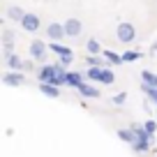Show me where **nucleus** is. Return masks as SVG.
<instances>
[{
	"label": "nucleus",
	"mask_w": 157,
	"mask_h": 157,
	"mask_svg": "<svg viewBox=\"0 0 157 157\" xmlns=\"http://www.w3.org/2000/svg\"><path fill=\"white\" fill-rule=\"evenodd\" d=\"M116 39H118V42H123V44H132L134 39H136V28H134L129 21L118 23V28H116Z\"/></svg>",
	"instance_id": "1"
},
{
	"label": "nucleus",
	"mask_w": 157,
	"mask_h": 157,
	"mask_svg": "<svg viewBox=\"0 0 157 157\" xmlns=\"http://www.w3.org/2000/svg\"><path fill=\"white\" fill-rule=\"evenodd\" d=\"M46 56H49V46H46L42 39H33V42H30V58L37 60V63H44Z\"/></svg>",
	"instance_id": "2"
},
{
	"label": "nucleus",
	"mask_w": 157,
	"mask_h": 157,
	"mask_svg": "<svg viewBox=\"0 0 157 157\" xmlns=\"http://www.w3.org/2000/svg\"><path fill=\"white\" fill-rule=\"evenodd\" d=\"M37 78H39V83H53L56 86V78H58V72H56L53 65H42L37 72Z\"/></svg>",
	"instance_id": "3"
},
{
	"label": "nucleus",
	"mask_w": 157,
	"mask_h": 157,
	"mask_svg": "<svg viewBox=\"0 0 157 157\" xmlns=\"http://www.w3.org/2000/svg\"><path fill=\"white\" fill-rule=\"evenodd\" d=\"M46 37L51 39V42H60V39L67 37V33H65V23H49L46 25Z\"/></svg>",
	"instance_id": "4"
},
{
	"label": "nucleus",
	"mask_w": 157,
	"mask_h": 157,
	"mask_svg": "<svg viewBox=\"0 0 157 157\" xmlns=\"http://www.w3.org/2000/svg\"><path fill=\"white\" fill-rule=\"evenodd\" d=\"M2 83L5 86H12V88H19V86L25 83V76L21 72H14V69H10V72L2 74Z\"/></svg>",
	"instance_id": "5"
},
{
	"label": "nucleus",
	"mask_w": 157,
	"mask_h": 157,
	"mask_svg": "<svg viewBox=\"0 0 157 157\" xmlns=\"http://www.w3.org/2000/svg\"><path fill=\"white\" fill-rule=\"evenodd\" d=\"M39 25H42L39 16H37V14H30V12L23 16V21H21V28H23L25 33H37V30H39Z\"/></svg>",
	"instance_id": "6"
},
{
	"label": "nucleus",
	"mask_w": 157,
	"mask_h": 157,
	"mask_svg": "<svg viewBox=\"0 0 157 157\" xmlns=\"http://www.w3.org/2000/svg\"><path fill=\"white\" fill-rule=\"evenodd\" d=\"M81 30H83V25H81L78 19H67L65 21V33H67V37H78Z\"/></svg>",
	"instance_id": "7"
},
{
	"label": "nucleus",
	"mask_w": 157,
	"mask_h": 157,
	"mask_svg": "<svg viewBox=\"0 0 157 157\" xmlns=\"http://www.w3.org/2000/svg\"><path fill=\"white\" fill-rule=\"evenodd\" d=\"M76 90L81 93V97H86V99H97L99 95H102V93H99V90L95 88L93 83H81V86H78Z\"/></svg>",
	"instance_id": "8"
},
{
	"label": "nucleus",
	"mask_w": 157,
	"mask_h": 157,
	"mask_svg": "<svg viewBox=\"0 0 157 157\" xmlns=\"http://www.w3.org/2000/svg\"><path fill=\"white\" fill-rule=\"evenodd\" d=\"M5 63H7V69H14V72H23V60L19 58V53H7L5 56Z\"/></svg>",
	"instance_id": "9"
},
{
	"label": "nucleus",
	"mask_w": 157,
	"mask_h": 157,
	"mask_svg": "<svg viewBox=\"0 0 157 157\" xmlns=\"http://www.w3.org/2000/svg\"><path fill=\"white\" fill-rule=\"evenodd\" d=\"M102 56H104V60H106L109 67L123 65V53H116V51H111V49H104V51H102Z\"/></svg>",
	"instance_id": "10"
},
{
	"label": "nucleus",
	"mask_w": 157,
	"mask_h": 157,
	"mask_svg": "<svg viewBox=\"0 0 157 157\" xmlns=\"http://www.w3.org/2000/svg\"><path fill=\"white\" fill-rule=\"evenodd\" d=\"M25 14H28V12H25L23 7H19V5H10V7H7V19H10V21H16V23H21Z\"/></svg>",
	"instance_id": "11"
},
{
	"label": "nucleus",
	"mask_w": 157,
	"mask_h": 157,
	"mask_svg": "<svg viewBox=\"0 0 157 157\" xmlns=\"http://www.w3.org/2000/svg\"><path fill=\"white\" fill-rule=\"evenodd\" d=\"M81 83H86V74H81V72H67V86H69V88L76 90Z\"/></svg>",
	"instance_id": "12"
},
{
	"label": "nucleus",
	"mask_w": 157,
	"mask_h": 157,
	"mask_svg": "<svg viewBox=\"0 0 157 157\" xmlns=\"http://www.w3.org/2000/svg\"><path fill=\"white\" fill-rule=\"evenodd\" d=\"M2 49L7 53H14V33L12 30H2Z\"/></svg>",
	"instance_id": "13"
},
{
	"label": "nucleus",
	"mask_w": 157,
	"mask_h": 157,
	"mask_svg": "<svg viewBox=\"0 0 157 157\" xmlns=\"http://www.w3.org/2000/svg\"><path fill=\"white\" fill-rule=\"evenodd\" d=\"M39 90H42L46 97H53V99L60 97V88H58V86H53V83H39Z\"/></svg>",
	"instance_id": "14"
},
{
	"label": "nucleus",
	"mask_w": 157,
	"mask_h": 157,
	"mask_svg": "<svg viewBox=\"0 0 157 157\" xmlns=\"http://www.w3.org/2000/svg\"><path fill=\"white\" fill-rule=\"evenodd\" d=\"M49 51L51 53H56L60 58V56H69L72 53V49H69V46H65V44H60V42H51L49 44Z\"/></svg>",
	"instance_id": "15"
},
{
	"label": "nucleus",
	"mask_w": 157,
	"mask_h": 157,
	"mask_svg": "<svg viewBox=\"0 0 157 157\" xmlns=\"http://www.w3.org/2000/svg\"><path fill=\"white\" fill-rule=\"evenodd\" d=\"M116 81V74H113L111 67H102V76H99V83L102 86H111Z\"/></svg>",
	"instance_id": "16"
},
{
	"label": "nucleus",
	"mask_w": 157,
	"mask_h": 157,
	"mask_svg": "<svg viewBox=\"0 0 157 157\" xmlns=\"http://www.w3.org/2000/svg\"><path fill=\"white\" fill-rule=\"evenodd\" d=\"M86 63H88V67H106L104 56H93V53H88V56H86Z\"/></svg>",
	"instance_id": "17"
},
{
	"label": "nucleus",
	"mask_w": 157,
	"mask_h": 157,
	"mask_svg": "<svg viewBox=\"0 0 157 157\" xmlns=\"http://www.w3.org/2000/svg\"><path fill=\"white\" fill-rule=\"evenodd\" d=\"M118 139H120V141H125L127 146H134V141H136V136H134L132 129H118Z\"/></svg>",
	"instance_id": "18"
},
{
	"label": "nucleus",
	"mask_w": 157,
	"mask_h": 157,
	"mask_svg": "<svg viewBox=\"0 0 157 157\" xmlns=\"http://www.w3.org/2000/svg\"><path fill=\"white\" fill-rule=\"evenodd\" d=\"M141 81L148 83V86H152V88H157V74L150 72V69H143L141 72Z\"/></svg>",
	"instance_id": "19"
},
{
	"label": "nucleus",
	"mask_w": 157,
	"mask_h": 157,
	"mask_svg": "<svg viewBox=\"0 0 157 157\" xmlns=\"http://www.w3.org/2000/svg\"><path fill=\"white\" fill-rule=\"evenodd\" d=\"M86 51H88V53H93V56H102V46H99V42H97V39H88V42H86Z\"/></svg>",
	"instance_id": "20"
},
{
	"label": "nucleus",
	"mask_w": 157,
	"mask_h": 157,
	"mask_svg": "<svg viewBox=\"0 0 157 157\" xmlns=\"http://www.w3.org/2000/svg\"><path fill=\"white\" fill-rule=\"evenodd\" d=\"M143 58V53L141 51H134V49H127L123 53V63H136V60H141Z\"/></svg>",
	"instance_id": "21"
},
{
	"label": "nucleus",
	"mask_w": 157,
	"mask_h": 157,
	"mask_svg": "<svg viewBox=\"0 0 157 157\" xmlns=\"http://www.w3.org/2000/svg\"><path fill=\"white\" fill-rule=\"evenodd\" d=\"M141 90L146 93V97L157 106V88H152V86H148V83H143V81H141Z\"/></svg>",
	"instance_id": "22"
},
{
	"label": "nucleus",
	"mask_w": 157,
	"mask_h": 157,
	"mask_svg": "<svg viewBox=\"0 0 157 157\" xmlns=\"http://www.w3.org/2000/svg\"><path fill=\"white\" fill-rule=\"evenodd\" d=\"M99 76H102V67H88L86 78H88L90 83H93V81H97V83H99Z\"/></svg>",
	"instance_id": "23"
},
{
	"label": "nucleus",
	"mask_w": 157,
	"mask_h": 157,
	"mask_svg": "<svg viewBox=\"0 0 157 157\" xmlns=\"http://www.w3.org/2000/svg\"><path fill=\"white\" fill-rule=\"evenodd\" d=\"M143 127H146V132L150 134V136H155V132H157V118H148L146 123H143Z\"/></svg>",
	"instance_id": "24"
},
{
	"label": "nucleus",
	"mask_w": 157,
	"mask_h": 157,
	"mask_svg": "<svg viewBox=\"0 0 157 157\" xmlns=\"http://www.w3.org/2000/svg\"><path fill=\"white\" fill-rule=\"evenodd\" d=\"M116 106H123L125 102H127V93H118V95H113V99H111Z\"/></svg>",
	"instance_id": "25"
},
{
	"label": "nucleus",
	"mask_w": 157,
	"mask_h": 157,
	"mask_svg": "<svg viewBox=\"0 0 157 157\" xmlns=\"http://www.w3.org/2000/svg\"><path fill=\"white\" fill-rule=\"evenodd\" d=\"M30 69H33V63H30V60H28V63L23 65V72H30Z\"/></svg>",
	"instance_id": "26"
},
{
	"label": "nucleus",
	"mask_w": 157,
	"mask_h": 157,
	"mask_svg": "<svg viewBox=\"0 0 157 157\" xmlns=\"http://www.w3.org/2000/svg\"><path fill=\"white\" fill-rule=\"evenodd\" d=\"M150 49H152V53H157V42H152V46H150Z\"/></svg>",
	"instance_id": "27"
},
{
	"label": "nucleus",
	"mask_w": 157,
	"mask_h": 157,
	"mask_svg": "<svg viewBox=\"0 0 157 157\" xmlns=\"http://www.w3.org/2000/svg\"><path fill=\"white\" fill-rule=\"evenodd\" d=\"M155 118H157V106H155Z\"/></svg>",
	"instance_id": "28"
}]
</instances>
